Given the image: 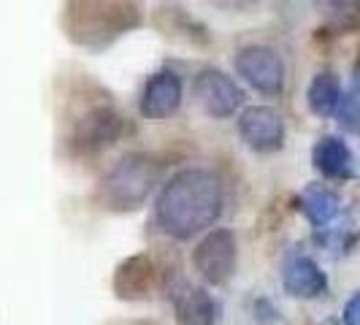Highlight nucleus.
Wrapping results in <instances>:
<instances>
[{"label": "nucleus", "instance_id": "obj_1", "mask_svg": "<svg viewBox=\"0 0 360 325\" xmlns=\"http://www.w3.org/2000/svg\"><path fill=\"white\" fill-rule=\"evenodd\" d=\"M222 184L209 168H184L162 184L158 196V225L168 236L187 241L214 225L222 215Z\"/></svg>", "mask_w": 360, "mask_h": 325}, {"label": "nucleus", "instance_id": "obj_2", "mask_svg": "<svg viewBox=\"0 0 360 325\" xmlns=\"http://www.w3.org/2000/svg\"><path fill=\"white\" fill-rule=\"evenodd\" d=\"M160 181V162L144 152H130L101 181V200L106 209L130 212L139 209Z\"/></svg>", "mask_w": 360, "mask_h": 325}, {"label": "nucleus", "instance_id": "obj_3", "mask_svg": "<svg viewBox=\"0 0 360 325\" xmlns=\"http://www.w3.org/2000/svg\"><path fill=\"white\" fill-rule=\"evenodd\" d=\"M236 260H238V247L233 231L228 228H214L212 234H206L193 253V266L200 274V279L209 285H225L233 276Z\"/></svg>", "mask_w": 360, "mask_h": 325}, {"label": "nucleus", "instance_id": "obj_4", "mask_svg": "<svg viewBox=\"0 0 360 325\" xmlns=\"http://www.w3.org/2000/svg\"><path fill=\"white\" fill-rule=\"evenodd\" d=\"M236 71L255 90L276 95L285 87V63L271 46H244L236 54Z\"/></svg>", "mask_w": 360, "mask_h": 325}, {"label": "nucleus", "instance_id": "obj_5", "mask_svg": "<svg viewBox=\"0 0 360 325\" xmlns=\"http://www.w3.org/2000/svg\"><path fill=\"white\" fill-rule=\"evenodd\" d=\"M193 92H195V101L200 103V108L214 120H225V117L236 114V108L244 101L241 87L228 73L217 71V68H203L195 76Z\"/></svg>", "mask_w": 360, "mask_h": 325}, {"label": "nucleus", "instance_id": "obj_6", "mask_svg": "<svg viewBox=\"0 0 360 325\" xmlns=\"http://www.w3.org/2000/svg\"><path fill=\"white\" fill-rule=\"evenodd\" d=\"M238 133L255 152H274L285 141V122L276 108L250 106L238 117Z\"/></svg>", "mask_w": 360, "mask_h": 325}, {"label": "nucleus", "instance_id": "obj_7", "mask_svg": "<svg viewBox=\"0 0 360 325\" xmlns=\"http://www.w3.org/2000/svg\"><path fill=\"white\" fill-rule=\"evenodd\" d=\"M122 133V117L106 106H98L87 111L73 130V144L82 152H98L103 146L114 144Z\"/></svg>", "mask_w": 360, "mask_h": 325}, {"label": "nucleus", "instance_id": "obj_8", "mask_svg": "<svg viewBox=\"0 0 360 325\" xmlns=\"http://www.w3.org/2000/svg\"><path fill=\"white\" fill-rule=\"evenodd\" d=\"M181 106V79L174 71L155 73L141 95V114L146 120H165Z\"/></svg>", "mask_w": 360, "mask_h": 325}, {"label": "nucleus", "instance_id": "obj_9", "mask_svg": "<svg viewBox=\"0 0 360 325\" xmlns=\"http://www.w3.org/2000/svg\"><path fill=\"white\" fill-rule=\"evenodd\" d=\"M282 285L295 298H317L328 288V276L311 257L295 255V257H290L282 271Z\"/></svg>", "mask_w": 360, "mask_h": 325}, {"label": "nucleus", "instance_id": "obj_10", "mask_svg": "<svg viewBox=\"0 0 360 325\" xmlns=\"http://www.w3.org/2000/svg\"><path fill=\"white\" fill-rule=\"evenodd\" d=\"M314 168L328 179H352L355 177V158L352 149L339 136H323L311 149Z\"/></svg>", "mask_w": 360, "mask_h": 325}, {"label": "nucleus", "instance_id": "obj_11", "mask_svg": "<svg viewBox=\"0 0 360 325\" xmlns=\"http://www.w3.org/2000/svg\"><path fill=\"white\" fill-rule=\"evenodd\" d=\"M298 203H301V212L307 215L309 222L317 225V228H323L330 219H336L339 209H342L339 196L325 184H309L307 190L301 193Z\"/></svg>", "mask_w": 360, "mask_h": 325}, {"label": "nucleus", "instance_id": "obj_12", "mask_svg": "<svg viewBox=\"0 0 360 325\" xmlns=\"http://www.w3.org/2000/svg\"><path fill=\"white\" fill-rule=\"evenodd\" d=\"M176 314L181 325H214L217 304L203 288H184L176 295Z\"/></svg>", "mask_w": 360, "mask_h": 325}, {"label": "nucleus", "instance_id": "obj_13", "mask_svg": "<svg viewBox=\"0 0 360 325\" xmlns=\"http://www.w3.org/2000/svg\"><path fill=\"white\" fill-rule=\"evenodd\" d=\"M307 101H309V108H311L317 117H330V114H336V108L342 103V82H339V76L330 71L317 73V76L311 79V84H309Z\"/></svg>", "mask_w": 360, "mask_h": 325}, {"label": "nucleus", "instance_id": "obj_14", "mask_svg": "<svg viewBox=\"0 0 360 325\" xmlns=\"http://www.w3.org/2000/svg\"><path fill=\"white\" fill-rule=\"evenodd\" d=\"M336 117H339L342 130L360 136V98L358 95H344L339 108H336Z\"/></svg>", "mask_w": 360, "mask_h": 325}, {"label": "nucleus", "instance_id": "obj_15", "mask_svg": "<svg viewBox=\"0 0 360 325\" xmlns=\"http://www.w3.org/2000/svg\"><path fill=\"white\" fill-rule=\"evenodd\" d=\"M344 325H360V293H355L344 307Z\"/></svg>", "mask_w": 360, "mask_h": 325}, {"label": "nucleus", "instance_id": "obj_16", "mask_svg": "<svg viewBox=\"0 0 360 325\" xmlns=\"http://www.w3.org/2000/svg\"><path fill=\"white\" fill-rule=\"evenodd\" d=\"M352 82H355V90H358V95H360V60H358V65H355V71H352Z\"/></svg>", "mask_w": 360, "mask_h": 325}]
</instances>
